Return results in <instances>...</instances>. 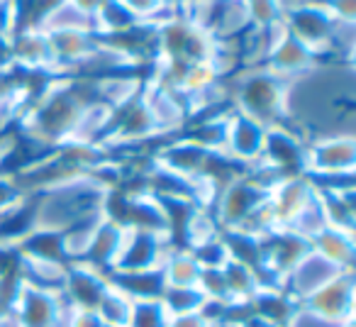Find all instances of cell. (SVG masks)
<instances>
[{
	"instance_id": "6da1fadb",
	"label": "cell",
	"mask_w": 356,
	"mask_h": 327,
	"mask_svg": "<svg viewBox=\"0 0 356 327\" xmlns=\"http://www.w3.org/2000/svg\"><path fill=\"white\" fill-rule=\"evenodd\" d=\"M288 88L291 81L271 74L264 69H254L237 81L234 90V110L247 115L249 120L259 122L261 127L283 125V120L291 115L288 110Z\"/></svg>"
},
{
	"instance_id": "7a4b0ae2",
	"label": "cell",
	"mask_w": 356,
	"mask_h": 327,
	"mask_svg": "<svg viewBox=\"0 0 356 327\" xmlns=\"http://www.w3.org/2000/svg\"><path fill=\"white\" fill-rule=\"evenodd\" d=\"M66 305L64 296L56 288L37 286L22 278L10 303V317L15 327H64Z\"/></svg>"
},
{
	"instance_id": "3957f363",
	"label": "cell",
	"mask_w": 356,
	"mask_h": 327,
	"mask_svg": "<svg viewBox=\"0 0 356 327\" xmlns=\"http://www.w3.org/2000/svg\"><path fill=\"white\" fill-rule=\"evenodd\" d=\"M356 283L354 271H339L320 288L307 293L300 301V317H310L322 325H339L346 317H354Z\"/></svg>"
},
{
	"instance_id": "277c9868",
	"label": "cell",
	"mask_w": 356,
	"mask_h": 327,
	"mask_svg": "<svg viewBox=\"0 0 356 327\" xmlns=\"http://www.w3.org/2000/svg\"><path fill=\"white\" fill-rule=\"evenodd\" d=\"M356 144L354 134H332L305 144V164L302 174L317 179H334V176L354 174Z\"/></svg>"
},
{
	"instance_id": "5b68a950",
	"label": "cell",
	"mask_w": 356,
	"mask_h": 327,
	"mask_svg": "<svg viewBox=\"0 0 356 327\" xmlns=\"http://www.w3.org/2000/svg\"><path fill=\"white\" fill-rule=\"evenodd\" d=\"M168 249H171L168 234L149 232V230H124L118 259H115L110 271H154V269H161Z\"/></svg>"
},
{
	"instance_id": "8992f818",
	"label": "cell",
	"mask_w": 356,
	"mask_h": 327,
	"mask_svg": "<svg viewBox=\"0 0 356 327\" xmlns=\"http://www.w3.org/2000/svg\"><path fill=\"white\" fill-rule=\"evenodd\" d=\"M108 276L98 269L81 262H69L61 276L59 293L64 296L66 305L79 310H95L103 296L108 293Z\"/></svg>"
},
{
	"instance_id": "52a82bcc",
	"label": "cell",
	"mask_w": 356,
	"mask_h": 327,
	"mask_svg": "<svg viewBox=\"0 0 356 327\" xmlns=\"http://www.w3.org/2000/svg\"><path fill=\"white\" fill-rule=\"evenodd\" d=\"M17 247H20V254L27 264L64 269L71 262L69 242H66V228L35 225L30 232L17 239Z\"/></svg>"
},
{
	"instance_id": "ba28073f",
	"label": "cell",
	"mask_w": 356,
	"mask_h": 327,
	"mask_svg": "<svg viewBox=\"0 0 356 327\" xmlns=\"http://www.w3.org/2000/svg\"><path fill=\"white\" fill-rule=\"evenodd\" d=\"M264 132H266V127L232 110L227 118V134H225L222 152L242 166H257L264 147Z\"/></svg>"
},
{
	"instance_id": "9c48e42d",
	"label": "cell",
	"mask_w": 356,
	"mask_h": 327,
	"mask_svg": "<svg viewBox=\"0 0 356 327\" xmlns=\"http://www.w3.org/2000/svg\"><path fill=\"white\" fill-rule=\"evenodd\" d=\"M249 310L276 327H296L300 320V301L283 286H261L249 301Z\"/></svg>"
},
{
	"instance_id": "30bf717a",
	"label": "cell",
	"mask_w": 356,
	"mask_h": 327,
	"mask_svg": "<svg viewBox=\"0 0 356 327\" xmlns=\"http://www.w3.org/2000/svg\"><path fill=\"white\" fill-rule=\"evenodd\" d=\"M310 252L322 257L325 262H330L339 271H354V234L325 225L320 232H315L310 237Z\"/></svg>"
},
{
	"instance_id": "8fae6325",
	"label": "cell",
	"mask_w": 356,
	"mask_h": 327,
	"mask_svg": "<svg viewBox=\"0 0 356 327\" xmlns=\"http://www.w3.org/2000/svg\"><path fill=\"white\" fill-rule=\"evenodd\" d=\"M110 288L120 291L127 296L129 301H154L161 298L166 291V278H163L161 269L154 271H108Z\"/></svg>"
},
{
	"instance_id": "7c38bea8",
	"label": "cell",
	"mask_w": 356,
	"mask_h": 327,
	"mask_svg": "<svg viewBox=\"0 0 356 327\" xmlns=\"http://www.w3.org/2000/svg\"><path fill=\"white\" fill-rule=\"evenodd\" d=\"M203 269L193 259V254L184 247H171L161 264V273L166 278V286L184 288V286H198V278Z\"/></svg>"
},
{
	"instance_id": "4fadbf2b",
	"label": "cell",
	"mask_w": 356,
	"mask_h": 327,
	"mask_svg": "<svg viewBox=\"0 0 356 327\" xmlns=\"http://www.w3.org/2000/svg\"><path fill=\"white\" fill-rule=\"evenodd\" d=\"M222 276L227 281V288L232 293L234 303H249L254 298V293L261 288V278L252 266H244L239 262L227 259L222 266Z\"/></svg>"
},
{
	"instance_id": "5bb4252c",
	"label": "cell",
	"mask_w": 356,
	"mask_h": 327,
	"mask_svg": "<svg viewBox=\"0 0 356 327\" xmlns=\"http://www.w3.org/2000/svg\"><path fill=\"white\" fill-rule=\"evenodd\" d=\"M163 308L168 315H188V312H203L208 308V298L203 296L198 286H184V288H171L166 286L161 296Z\"/></svg>"
},
{
	"instance_id": "9a60e30c",
	"label": "cell",
	"mask_w": 356,
	"mask_h": 327,
	"mask_svg": "<svg viewBox=\"0 0 356 327\" xmlns=\"http://www.w3.org/2000/svg\"><path fill=\"white\" fill-rule=\"evenodd\" d=\"M95 312H98V317L103 320L105 327H127L129 312H132V301L127 296H122L120 291H115V288H108V293L98 303Z\"/></svg>"
},
{
	"instance_id": "2e32d148",
	"label": "cell",
	"mask_w": 356,
	"mask_h": 327,
	"mask_svg": "<svg viewBox=\"0 0 356 327\" xmlns=\"http://www.w3.org/2000/svg\"><path fill=\"white\" fill-rule=\"evenodd\" d=\"M168 310L163 308L161 298L154 301H132V312H129L127 327H168Z\"/></svg>"
},
{
	"instance_id": "e0dca14e",
	"label": "cell",
	"mask_w": 356,
	"mask_h": 327,
	"mask_svg": "<svg viewBox=\"0 0 356 327\" xmlns=\"http://www.w3.org/2000/svg\"><path fill=\"white\" fill-rule=\"evenodd\" d=\"M64 327H105V325L95 310H79V308H69Z\"/></svg>"
},
{
	"instance_id": "ac0fdd59",
	"label": "cell",
	"mask_w": 356,
	"mask_h": 327,
	"mask_svg": "<svg viewBox=\"0 0 356 327\" xmlns=\"http://www.w3.org/2000/svg\"><path fill=\"white\" fill-rule=\"evenodd\" d=\"M220 322H215L208 312H188V315H173L168 320V327H218Z\"/></svg>"
},
{
	"instance_id": "d6986e66",
	"label": "cell",
	"mask_w": 356,
	"mask_h": 327,
	"mask_svg": "<svg viewBox=\"0 0 356 327\" xmlns=\"http://www.w3.org/2000/svg\"><path fill=\"white\" fill-rule=\"evenodd\" d=\"M334 327H354V317H346V320H341L339 325H334Z\"/></svg>"
},
{
	"instance_id": "ffe728a7",
	"label": "cell",
	"mask_w": 356,
	"mask_h": 327,
	"mask_svg": "<svg viewBox=\"0 0 356 327\" xmlns=\"http://www.w3.org/2000/svg\"><path fill=\"white\" fill-rule=\"evenodd\" d=\"M218 327H237V325H232V322H220Z\"/></svg>"
}]
</instances>
